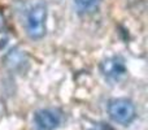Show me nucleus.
<instances>
[{
	"mask_svg": "<svg viewBox=\"0 0 148 130\" xmlns=\"http://www.w3.org/2000/svg\"><path fill=\"white\" fill-rule=\"evenodd\" d=\"M47 7L44 3H35L26 14V33L31 39H40L46 34Z\"/></svg>",
	"mask_w": 148,
	"mask_h": 130,
	"instance_id": "obj_1",
	"label": "nucleus"
},
{
	"mask_svg": "<svg viewBox=\"0 0 148 130\" xmlns=\"http://www.w3.org/2000/svg\"><path fill=\"white\" fill-rule=\"evenodd\" d=\"M108 113L110 118L117 124L127 125L135 118V105L129 99H112L108 103Z\"/></svg>",
	"mask_w": 148,
	"mask_h": 130,
	"instance_id": "obj_2",
	"label": "nucleus"
},
{
	"mask_svg": "<svg viewBox=\"0 0 148 130\" xmlns=\"http://www.w3.org/2000/svg\"><path fill=\"white\" fill-rule=\"evenodd\" d=\"M100 73L105 79L110 82H118L126 76L127 68H126L125 60L121 56H110L103 60L100 64Z\"/></svg>",
	"mask_w": 148,
	"mask_h": 130,
	"instance_id": "obj_3",
	"label": "nucleus"
},
{
	"mask_svg": "<svg viewBox=\"0 0 148 130\" xmlns=\"http://www.w3.org/2000/svg\"><path fill=\"white\" fill-rule=\"evenodd\" d=\"M62 115L57 109H40L34 115V124L38 130H53L59 128Z\"/></svg>",
	"mask_w": 148,
	"mask_h": 130,
	"instance_id": "obj_4",
	"label": "nucleus"
},
{
	"mask_svg": "<svg viewBox=\"0 0 148 130\" xmlns=\"http://www.w3.org/2000/svg\"><path fill=\"white\" fill-rule=\"evenodd\" d=\"M100 0H74V5L79 13H92L97 9Z\"/></svg>",
	"mask_w": 148,
	"mask_h": 130,
	"instance_id": "obj_5",
	"label": "nucleus"
},
{
	"mask_svg": "<svg viewBox=\"0 0 148 130\" xmlns=\"http://www.w3.org/2000/svg\"><path fill=\"white\" fill-rule=\"evenodd\" d=\"M4 28H5V16L3 12H0V33L4 30Z\"/></svg>",
	"mask_w": 148,
	"mask_h": 130,
	"instance_id": "obj_6",
	"label": "nucleus"
}]
</instances>
